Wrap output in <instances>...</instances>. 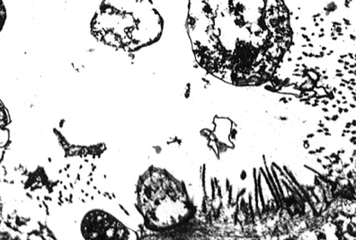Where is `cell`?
<instances>
[{
  "label": "cell",
  "instance_id": "obj_3",
  "mask_svg": "<svg viewBox=\"0 0 356 240\" xmlns=\"http://www.w3.org/2000/svg\"><path fill=\"white\" fill-rule=\"evenodd\" d=\"M138 202L144 221L153 230L180 225L193 214L185 186L163 169L150 168L141 177Z\"/></svg>",
  "mask_w": 356,
  "mask_h": 240
},
{
  "label": "cell",
  "instance_id": "obj_6",
  "mask_svg": "<svg viewBox=\"0 0 356 240\" xmlns=\"http://www.w3.org/2000/svg\"><path fill=\"white\" fill-rule=\"evenodd\" d=\"M6 18H7V13H6L5 6L3 4L2 0H0V32L4 26Z\"/></svg>",
  "mask_w": 356,
  "mask_h": 240
},
{
  "label": "cell",
  "instance_id": "obj_1",
  "mask_svg": "<svg viewBox=\"0 0 356 240\" xmlns=\"http://www.w3.org/2000/svg\"><path fill=\"white\" fill-rule=\"evenodd\" d=\"M186 27L199 65L238 87L271 79L293 39L284 0H189Z\"/></svg>",
  "mask_w": 356,
  "mask_h": 240
},
{
  "label": "cell",
  "instance_id": "obj_5",
  "mask_svg": "<svg viewBox=\"0 0 356 240\" xmlns=\"http://www.w3.org/2000/svg\"><path fill=\"white\" fill-rule=\"evenodd\" d=\"M8 125V116L3 104L0 102V134L5 131Z\"/></svg>",
  "mask_w": 356,
  "mask_h": 240
},
{
  "label": "cell",
  "instance_id": "obj_2",
  "mask_svg": "<svg viewBox=\"0 0 356 240\" xmlns=\"http://www.w3.org/2000/svg\"><path fill=\"white\" fill-rule=\"evenodd\" d=\"M163 26L152 0H103L90 26L97 41L128 51L158 42Z\"/></svg>",
  "mask_w": 356,
  "mask_h": 240
},
{
  "label": "cell",
  "instance_id": "obj_4",
  "mask_svg": "<svg viewBox=\"0 0 356 240\" xmlns=\"http://www.w3.org/2000/svg\"><path fill=\"white\" fill-rule=\"evenodd\" d=\"M82 233L88 239H128L130 230L111 215L102 211H92L85 217Z\"/></svg>",
  "mask_w": 356,
  "mask_h": 240
}]
</instances>
